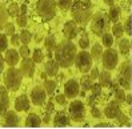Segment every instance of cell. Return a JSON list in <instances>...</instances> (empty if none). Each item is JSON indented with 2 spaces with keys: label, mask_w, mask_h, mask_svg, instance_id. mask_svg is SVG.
<instances>
[{
  "label": "cell",
  "mask_w": 132,
  "mask_h": 129,
  "mask_svg": "<svg viewBox=\"0 0 132 129\" xmlns=\"http://www.w3.org/2000/svg\"><path fill=\"white\" fill-rule=\"evenodd\" d=\"M76 44L72 43V40H61L55 47V60L61 68H69L75 63L76 57Z\"/></svg>",
  "instance_id": "1"
},
{
  "label": "cell",
  "mask_w": 132,
  "mask_h": 129,
  "mask_svg": "<svg viewBox=\"0 0 132 129\" xmlns=\"http://www.w3.org/2000/svg\"><path fill=\"white\" fill-rule=\"evenodd\" d=\"M69 10H71L72 20L80 25H85L89 23L94 15V5L91 0H73Z\"/></svg>",
  "instance_id": "2"
},
{
  "label": "cell",
  "mask_w": 132,
  "mask_h": 129,
  "mask_svg": "<svg viewBox=\"0 0 132 129\" xmlns=\"http://www.w3.org/2000/svg\"><path fill=\"white\" fill-rule=\"evenodd\" d=\"M91 31L96 36H102L103 33L108 32L110 29V19L104 11H99L91 17Z\"/></svg>",
  "instance_id": "3"
},
{
  "label": "cell",
  "mask_w": 132,
  "mask_h": 129,
  "mask_svg": "<svg viewBox=\"0 0 132 129\" xmlns=\"http://www.w3.org/2000/svg\"><path fill=\"white\" fill-rule=\"evenodd\" d=\"M56 2L55 0H37L36 3V11L45 23L51 21L56 15Z\"/></svg>",
  "instance_id": "4"
},
{
  "label": "cell",
  "mask_w": 132,
  "mask_h": 129,
  "mask_svg": "<svg viewBox=\"0 0 132 129\" xmlns=\"http://www.w3.org/2000/svg\"><path fill=\"white\" fill-rule=\"evenodd\" d=\"M21 80H23V75L20 69H18L15 67H10L4 73V85L11 92H16L20 88Z\"/></svg>",
  "instance_id": "5"
},
{
  "label": "cell",
  "mask_w": 132,
  "mask_h": 129,
  "mask_svg": "<svg viewBox=\"0 0 132 129\" xmlns=\"http://www.w3.org/2000/svg\"><path fill=\"white\" fill-rule=\"evenodd\" d=\"M68 116L75 123H83L85 118V105L80 100H73L69 104Z\"/></svg>",
  "instance_id": "6"
},
{
  "label": "cell",
  "mask_w": 132,
  "mask_h": 129,
  "mask_svg": "<svg viewBox=\"0 0 132 129\" xmlns=\"http://www.w3.org/2000/svg\"><path fill=\"white\" fill-rule=\"evenodd\" d=\"M92 61H94V60H92L91 55L85 49H83V51L76 53L73 64H76L77 69H79L81 73H88L91 71V68H92Z\"/></svg>",
  "instance_id": "7"
},
{
  "label": "cell",
  "mask_w": 132,
  "mask_h": 129,
  "mask_svg": "<svg viewBox=\"0 0 132 129\" xmlns=\"http://www.w3.org/2000/svg\"><path fill=\"white\" fill-rule=\"evenodd\" d=\"M118 84L123 89L131 90V61H124L119 68V75H118Z\"/></svg>",
  "instance_id": "8"
},
{
  "label": "cell",
  "mask_w": 132,
  "mask_h": 129,
  "mask_svg": "<svg viewBox=\"0 0 132 129\" xmlns=\"http://www.w3.org/2000/svg\"><path fill=\"white\" fill-rule=\"evenodd\" d=\"M100 60L103 61V67L105 71H112L119 64V53L118 51H115L112 48H107V51L103 52Z\"/></svg>",
  "instance_id": "9"
},
{
  "label": "cell",
  "mask_w": 132,
  "mask_h": 129,
  "mask_svg": "<svg viewBox=\"0 0 132 129\" xmlns=\"http://www.w3.org/2000/svg\"><path fill=\"white\" fill-rule=\"evenodd\" d=\"M120 104L119 101H116V100H112L110 101L107 105H105V108H104V115L107 118H112L115 120L116 117H119L121 115V107H120Z\"/></svg>",
  "instance_id": "10"
},
{
  "label": "cell",
  "mask_w": 132,
  "mask_h": 129,
  "mask_svg": "<svg viewBox=\"0 0 132 129\" xmlns=\"http://www.w3.org/2000/svg\"><path fill=\"white\" fill-rule=\"evenodd\" d=\"M80 93V85L79 81H76L75 79L68 80L64 84V95L67 98H75Z\"/></svg>",
  "instance_id": "11"
},
{
  "label": "cell",
  "mask_w": 132,
  "mask_h": 129,
  "mask_svg": "<svg viewBox=\"0 0 132 129\" xmlns=\"http://www.w3.org/2000/svg\"><path fill=\"white\" fill-rule=\"evenodd\" d=\"M31 101H32L35 105H43L47 100V92L43 87H35L29 93Z\"/></svg>",
  "instance_id": "12"
},
{
  "label": "cell",
  "mask_w": 132,
  "mask_h": 129,
  "mask_svg": "<svg viewBox=\"0 0 132 129\" xmlns=\"http://www.w3.org/2000/svg\"><path fill=\"white\" fill-rule=\"evenodd\" d=\"M63 35L67 40H73L79 35V27H77L76 21H73V20L65 21V24L63 27Z\"/></svg>",
  "instance_id": "13"
},
{
  "label": "cell",
  "mask_w": 132,
  "mask_h": 129,
  "mask_svg": "<svg viewBox=\"0 0 132 129\" xmlns=\"http://www.w3.org/2000/svg\"><path fill=\"white\" fill-rule=\"evenodd\" d=\"M20 72L21 75L24 76V77H32L34 73H35V63H34V60L32 59H29V57H23V61L20 64Z\"/></svg>",
  "instance_id": "14"
},
{
  "label": "cell",
  "mask_w": 132,
  "mask_h": 129,
  "mask_svg": "<svg viewBox=\"0 0 132 129\" xmlns=\"http://www.w3.org/2000/svg\"><path fill=\"white\" fill-rule=\"evenodd\" d=\"M20 125V117L15 110H7L4 113V123L3 126H10V128H18Z\"/></svg>",
  "instance_id": "15"
},
{
  "label": "cell",
  "mask_w": 132,
  "mask_h": 129,
  "mask_svg": "<svg viewBox=\"0 0 132 129\" xmlns=\"http://www.w3.org/2000/svg\"><path fill=\"white\" fill-rule=\"evenodd\" d=\"M71 125V118H69L68 113H65L64 110H59L55 113L53 117V126L56 128H64V126H69Z\"/></svg>",
  "instance_id": "16"
},
{
  "label": "cell",
  "mask_w": 132,
  "mask_h": 129,
  "mask_svg": "<svg viewBox=\"0 0 132 129\" xmlns=\"http://www.w3.org/2000/svg\"><path fill=\"white\" fill-rule=\"evenodd\" d=\"M10 108V96H8V89L5 85L0 84V116H3L4 113Z\"/></svg>",
  "instance_id": "17"
},
{
  "label": "cell",
  "mask_w": 132,
  "mask_h": 129,
  "mask_svg": "<svg viewBox=\"0 0 132 129\" xmlns=\"http://www.w3.org/2000/svg\"><path fill=\"white\" fill-rule=\"evenodd\" d=\"M31 108V101L27 95H20L15 100V109L18 112H28Z\"/></svg>",
  "instance_id": "18"
},
{
  "label": "cell",
  "mask_w": 132,
  "mask_h": 129,
  "mask_svg": "<svg viewBox=\"0 0 132 129\" xmlns=\"http://www.w3.org/2000/svg\"><path fill=\"white\" fill-rule=\"evenodd\" d=\"M19 51L16 49H7L5 51V57H4V61L8 64L10 67H15L19 63Z\"/></svg>",
  "instance_id": "19"
},
{
  "label": "cell",
  "mask_w": 132,
  "mask_h": 129,
  "mask_svg": "<svg viewBox=\"0 0 132 129\" xmlns=\"http://www.w3.org/2000/svg\"><path fill=\"white\" fill-rule=\"evenodd\" d=\"M59 64L56 63V60L50 59L47 63L44 64V72L47 73V76H56L59 73Z\"/></svg>",
  "instance_id": "20"
},
{
  "label": "cell",
  "mask_w": 132,
  "mask_h": 129,
  "mask_svg": "<svg viewBox=\"0 0 132 129\" xmlns=\"http://www.w3.org/2000/svg\"><path fill=\"white\" fill-rule=\"evenodd\" d=\"M26 126L27 128H39L42 126V118L36 113H29L26 118Z\"/></svg>",
  "instance_id": "21"
},
{
  "label": "cell",
  "mask_w": 132,
  "mask_h": 129,
  "mask_svg": "<svg viewBox=\"0 0 132 129\" xmlns=\"http://www.w3.org/2000/svg\"><path fill=\"white\" fill-rule=\"evenodd\" d=\"M97 79H99V84L102 85V88H110L111 84H112V77H111L110 71L100 72Z\"/></svg>",
  "instance_id": "22"
},
{
  "label": "cell",
  "mask_w": 132,
  "mask_h": 129,
  "mask_svg": "<svg viewBox=\"0 0 132 129\" xmlns=\"http://www.w3.org/2000/svg\"><path fill=\"white\" fill-rule=\"evenodd\" d=\"M120 15H121V8H120L119 5H115V4L110 5V10H108V13H107V16H108V19H110V21L116 23V21L119 20Z\"/></svg>",
  "instance_id": "23"
},
{
  "label": "cell",
  "mask_w": 132,
  "mask_h": 129,
  "mask_svg": "<svg viewBox=\"0 0 132 129\" xmlns=\"http://www.w3.org/2000/svg\"><path fill=\"white\" fill-rule=\"evenodd\" d=\"M103 45L102 44H99V43H96L94 47H92V49H91V57H92V60H95V61H99L100 59H102V55H103Z\"/></svg>",
  "instance_id": "24"
},
{
  "label": "cell",
  "mask_w": 132,
  "mask_h": 129,
  "mask_svg": "<svg viewBox=\"0 0 132 129\" xmlns=\"http://www.w3.org/2000/svg\"><path fill=\"white\" fill-rule=\"evenodd\" d=\"M8 21V12H7V7L0 2V31L4 29V25Z\"/></svg>",
  "instance_id": "25"
},
{
  "label": "cell",
  "mask_w": 132,
  "mask_h": 129,
  "mask_svg": "<svg viewBox=\"0 0 132 129\" xmlns=\"http://www.w3.org/2000/svg\"><path fill=\"white\" fill-rule=\"evenodd\" d=\"M92 84H94V80H92V79L89 77V75L81 76V79H80V81H79V85H80V88H83V90H85V92L91 89Z\"/></svg>",
  "instance_id": "26"
},
{
  "label": "cell",
  "mask_w": 132,
  "mask_h": 129,
  "mask_svg": "<svg viewBox=\"0 0 132 129\" xmlns=\"http://www.w3.org/2000/svg\"><path fill=\"white\" fill-rule=\"evenodd\" d=\"M43 87L45 89V92H47V95H52L57 88V81L56 80H44Z\"/></svg>",
  "instance_id": "27"
},
{
  "label": "cell",
  "mask_w": 132,
  "mask_h": 129,
  "mask_svg": "<svg viewBox=\"0 0 132 129\" xmlns=\"http://www.w3.org/2000/svg\"><path fill=\"white\" fill-rule=\"evenodd\" d=\"M119 51L121 55H128L131 52V41L128 39H121L119 43Z\"/></svg>",
  "instance_id": "28"
},
{
  "label": "cell",
  "mask_w": 132,
  "mask_h": 129,
  "mask_svg": "<svg viewBox=\"0 0 132 129\" xmlns=\"http://www.w3.org/2000/svg\"><path fill=\"white\" fill-rule=\"evenodd\" d=\"M44 47L47 48L48 52H52L53 49H55V47H56V37L53 35H48L47 37H45V40H44Z\"/></svg>",
  "instance_id": "29"
},
{
  "label": "cell",
  "mask_w": 132,
  "mask_h": 129,
  "mask_svg": "<svg viewBox=\"0 0 132 129\" xmlns=\"http://www.w3.org/2000/svg\"><path fill=\"white\" fill-rule=\"evenodd\" d=\"M19 39H20V43H23V44H29L31 40H32V33L27 31V29L21 28V31L19 33Z\"/></svg>",
  "instance_id": "30"
},
{
  "label": "cell",
  "mask_w": 132,
  "mask_h": 129,
  "mask_svg": "<svg viewBox=\"0 0 132 129\" xmlns=\"http://www.w3.org/2000/svg\"><path fill=\"white\" fill-rule=\"evenodd\" d=\"M102 45H104L105 48H111L112 45H113V36L112 33H103L102 35Z\"/></svg>",
  "instance_id": "31"
},
{
  "label": "cell",
  "mask_w": 132,
  "mask_h": 129,
  "mask_svg": "<svg viewBox=\"0 0 132 129\" xmlns=\"http://www.w3.org/2000/svg\"><path fill=\"white\" fill-rule=\"evenodd\" d=\"M124 35V29H123V24L121 23H115L113 27H112V36H115L116 39H120V37H123Z\"/></svg>",
  "instance_id": "32"
},
{
  "label": "cell",
  "mask_w": 132,
  "mask_h": 129,
  "mask_svg": "<svg viewBox=\"0 0 132 129\" xmlns=\"http://www.w3.org/2000/svg\"><path fill=\"white\" fill-rule=\"evenodd\" d=\"M79 47L81 49H87L89 47V37H88L87 32H84V31H81V36L79 39Z\"/></svg>",
  "instance_id": "33"
},
{
  "label": "cell",
  "mask_w": 132,
  "mask_h": 129,
  "mask_svg": "<svg viewBox=\"0 0 132 129\" xmlns=\"http://www.w3.org/2000/svg\"><path fill=\"white\" fill-rule=\"evenodd\" d=\"M7 12H8V16L11 17H18L20 15V7L16 3H12L8 8H7Z\"/></svg>",
  "instance_id": "34"
},
{
  "label": "cell",
  "mask_w": 132,
  "mask_h": 129,
  "mask_svg": "<svg viewBox=\"0 0 132 129\" xmlns=\"http://www.w3.org/2000/svg\"><path fill=\"white\" fill-rule=\"evenodd\" d=\"M32 60L34 63H43L44 61V53L42 49H35L34 51V55H32Z\"/></svg>",
  "instance_id": "35"
},
{
  "label": "cell",
  "mask_w": 132,
  "mask_h": 129,
  "mask_svg": "<svg viewBox=\"0 0 132 129\" xmlns=\"http://www.w3.org/2000/svg\"><path fill=\"white\" fill-rule=\"evenodd\" d=\"M72 2H73V0H56V4L59 5V8H60V10L67 11V10L71 8Z\"/></svg>",
  "instance_id": "36"
},
{
  "label": "cell",
  "mask_w": 132,
  "mask_h": 129,
  "mask_svg": "<svg viewBox=\"0 0 132 129\" xmlns=\"http://www.w3.org/2000/svg\"><path fill=\"white\" fill-rule=\"evenodd\" d=\"M7 47H8V39H7V35L5 33H0V53L7 51Z\"/></svg>",
  "instance_id": "37"
},
{
  "label": "cell",
  "mask_w": 132,
  "mask_h": 129,
  "mask_svg": "<svg viewBox=\"0 0 132 129\" xmlns=\"http://www.w3.org/2000/svg\"><path fill=\"white\" fill-rule=\"evenodd\" d=\"M16 24H18L19 27H21V28L27 27V24H28V19H27V15H23V13H20L19 16L16 17Z\"/></svg>",
  "instance_id": "38"
},
{
  "label": "cell",
  "mask_w": 132,
  "mask_h": 129,
  "mask_svg": "<svg viewBox=\"0 0 132 129\" xmlns=\"http://www.w3.org/2000/svg\"><path fill=\"white\" fill-rule=\"evenodd\" d=\"M4 33L7 36H12L15 33V24H13V23H8V21H7V24L4 25Z\"/></svg>",
  "instance_id": "39"
},
{
  "label": "cell",
  "mask_w": 132,
  "mask_h": 129,
  "mask_svg": "<svg viewBox=\"0 0 132 129\" xmlns=\"http://www.w3.org/2000/svg\"><path fill=\"white\" fill-rule=\"evenodd\" d=\"M128 117L126 116V115H123V113H121V115L119 116V117H116L115 118V121H116V124L115 125H118V126H123V125H127V123H128Z\"/></svg>",
  "instance_id": "40"
},
{
  "label": "cell",
  "mask_w": 132,
  "mask_h": 129,
  "mask_svg": "<svg viewBox=\"0 0 132 129\" xmlns=\"http://www.w3.org/2000/svg\"><path fill=\"white\" fill-rule=\"evenodd\" d=\"M131 23H132V17H131V15L126 19V21H124V24H123V29H124V33H128L131 36Z\"/></svg>",
  "instance_id": "41"
},
{
  "label": "cell",
  "mask_w": 132,
  "mask_h": 129,
  "mask_svg": "<svg viewBox=\"0 0 132 129\" xmlns=\"http://www.w3.org/2000/svg\"><path fill=\"white\" fill-rule=\"evenodd\" d=\"M91 95H94V96H96V97H99L100 95H102V85L100 84H92V87H91Z\"/></svg>",
  "instance_id": "42"
},
{
  "label": "cell",
  "mask_w": 132,
  "mask_h": 129,
  "mask_svg": "<svg viewBox=\"0 0 132 129\" xmlns=\"http://www.w3.org/2000/svg\"><path fill=\"white\" fill-rule=\"evenodd\" d=\"M19 55L21 57H28L29 56V48H28L27 44H23L21 47L19 48Z\"/></svg>",
  "instance_id": "43"
},
{
  "label": "cell",
  "mask_w": 132,
  "mask_h": 129,
  "mask_svg": "<svg viewBox=\"0 0 132 129\" xmlns=\"http://www.w3.org/2000/svg\"><path fill=\"white\" fill-rule=\"evenodd\" d=\"M55 100H56V103L60 104V105H65L68 98L65 97V95H57V96L55 97Z\"/></svg>",
  "instance_id": "44"
},
{
  "label": "cell",
  "mask_w": 132,
  "mask_h": 129,
  "mask_svg": "<svg viewBox=\"0 0 132 129\" xmlns=\"http://www.w3.org/2000/svg\"><path fill=\"white\" fill-rule=\"evenodd\" d=\"M91 113H92V116L96 117V118H100V117H102V112H100V109L96 107V105H92V108H91Z\"/></svg>",
  "instance_id": "45"
},
{
  "label": "cell",
  "mask_w": 132,
  "mask_h": 129,
  "mask_svg": "<svg viewBox=\"0 0 132 129\" xmlns=\"http://www.w3.org/2000/svg\"><path fill=\"white\" fill-rule=\"evenodd\" d=\"M11 44L13 45V47H19V45H20V39H19V35L13 33V35L11 36Z\"/></svg>",
  "instance_id": "46"
},
{
  "label": "cell",
  "mask_w": 132,
  "mask_h": 129,
  "mask_svg": "<svg viewBox=\"0 0 132 129\" xmlns=\"http://www.w3.org/2000/svg\"><path fill=\"white\" fill-rule=\"evenodd\" d=\"M99 69L97 68H91V73H89V77L92 79V80H97V77H99Z\"/></svg>",
  "instance_id": "47"
},
{
  "label": "cell",
  "mask_w": 132,
  "mask_h": 129,
  "mask_svg": "<svg viewBox=\"0 0 132 129\" xmlns=\"http://www.w3.org/2000/svg\"><path fill=\"white\" fill-rule=\"evenodd\" d=\"M96 128H113L115 126V124H111V123H97L96 125H95Z\"/></svg>",
  "instance_id": "48"
},
{
  "label": "cell",
  "mask_w": 132,
  "mask_h": 129,
  "mask_svg": "<svg viewBox=\"0 0 132 129\" xmlns=\"http://www.w3.org/2000/svg\"><path fill=\"white\" fill-rule=\"evenodd\" d=\"M51 118H52V117H51V113H48V112H45V113H44V118H43V121H44V124H45V125H48V124L51 123Z\"/></svg>",
  "instance_id": "49"
},
{
  "label": "cell",
  "mask_w": 132,
  "mask_h": 129,
  "mask_svg": "<svg viewBox=\"0 0 132 129\" xmlns=\"http://www.w3.org/2000/svg\"><path fill=\"white\" fill-rule=\"evenodd\" d=\"M45 112H48V113L52 115V112H53V103L52 101L47 103V105H45Z\"/></svg>",
  "instance_id": "50"
},
{
  "label": "cell",
  "mask_w": 132,
  "mask_h": 129,
  "mask_svg": "<svg viewBox=\"0 0 132 129\" xmlns=\"http://www.w3.org/2000/svg\"><path fill=\"white\" fill-rule=\"evenodd\" d=\"M4 57L2 56V53H0V75H2V72L4 71Z\"/></svg>",
  "instance_id": "51"
},
{
  "label": "cell",
  "mask_w": 132,
  "mask_h": 129,
  "mask_svg": "<svg viewBox=\"0 0 132 129\" xmlns=\"http://www.w3.org/2000/svg\"><path fill=\"white\" fill-rule=\"evenodd\" d=\"M131 97H132V96H131V93H129V95H126V98H124V101H126V103L129 105V107H131V101H132Z\"/></svg>",
  "instance_id": "52"
},
{
  "label": "cell",
  "mask_w": 132,
  "mask_h": 129,
  "mask_svg": "<svg viewBox=\"0 0 132 129\" xmlns=\"http://www.w3.org/2000/svg\"><path fill=\"white\" fill-rule=\"evenodd\" d=\"M26 12H27V5H26V4H23V5L20 7V13L26 15Z\"/></svg>",
  "instance_id": "53"
},
{
  "label": "cell",
  "mask_w": 132,
  "mask_h": 129,
  "mask_svg": "<svg viewBox=\"0 0 132 129\" xmlns=\"http://www.w3.org/2000/svg\"><path fill=\"white\" fill-rule=\"evenodd\" d=\"M103 2H104L107 5H112V4L115 3V0H103Z\"/></svg>",
  "instance_id": "54"
},
{
  "label": "cell",
  "mask_w": 132,
  "mask_h": 129,
  "mask_svg": "<svg viewBox=\"0 0 132 129\" xmlns=\"http://www.w3.org/2000/svg\"><path fill=\"white\" fill-rule=\"evenodd\" d=\"M57 76V80L59 81H63V79H64V75L63 73H59V75H56Z\"/></svg>",
  "instance_id": "55"
},
{
  "label": "cell",
  "mask_w": 132,
  "mask_h": 129,
  "mask_svg": "<svg viewBox=\"0 0 132 129\" xmlns=\"http://www.w3.org/2000/svg\"><path fill=\"white\" fill-rule=\"evenodd\" d=\"M40 77H42L43 80H47V73H45V72H42V73H40Z\"/></svg>",
  "instance_id": "56"
}]
</instances>
